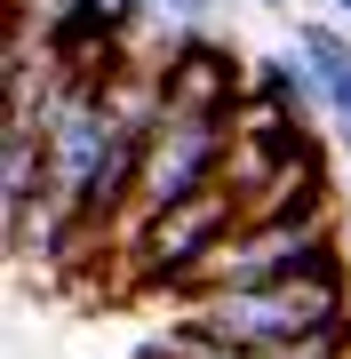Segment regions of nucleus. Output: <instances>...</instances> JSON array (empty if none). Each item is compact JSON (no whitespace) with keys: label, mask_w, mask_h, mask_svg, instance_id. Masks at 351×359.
<instances>
[{"label":"nucleus","mask_w":351,"mask_h":359,"mask_svg":"<svg viewBox=\"0 0 351 359\" xmlns=\"http://www.w3.org/2000/svg\"><path fill=\"white\" fill-rule=\"evenodd\" d=\"M343 216L351 200H312L296 216L240 224L232 240H216L208 256L176 280V295H223V287H280V280H351L343 264Z\"/></svg>","instance_id":"obj_1"},{"label":"nucleus","mask_w":351,"mask_h":359,"mask_svg":"<svg viewBox=\"0 0 351 359\" xmlns=\"http://www.w3.org/2000/svg\"><path fill=\"white\" fill-rule=\"evenodd\" d=\"M176 327H200L216 344L263 351V344H303V335H343L351 327V280H280V287H223L192 295Z\"/></svg>","instance_id":"obj_2"},{"label":"nucleus","mask_w":351,"mask_h":359,"mask_svg":"<svg viewBox=\"0 0 351 359\" xmlns=\"http://www.w3.org/2000/svg\"><path fill=\"white\" fill-rule=\"evenodd\" d=\"M223 152H232V120H160V136L144 144L136 168V208L128 216H160L176 200H200L223 184Z\"/></svg>","instance_id":"obj_3"},{"label":"nucleus","mask_w":351,"mask_h":359,"mask_svg":"<svg viewBox=\"0 0 351 359\" xmlns=\"http://www.w3.org/2000/svg\"><path fill=\"white\" fill-rule=\"evenodd\" d=\"M247 216H240V200L223 192H200V200H176V208H160V216H144L136 231H128V256H136V271L144 280H184V271H192L200 256H208L216 240H232Z\"/></svg>","instance_id":"obj_4"},{"label":"nucleus","mask_w":351,"mask_h":359,"mask_svg":"<svg viewBox=\"0 0 351 359\" xmlns=\"http://www.w3.org/2000/svg\"><path fill=\"white\" fill-rule=\"evenodd\" d=\"M287 48L312 65V80L327 88V120L343 128V120H351V25H343V16H303Z\"/></svg>","instance_id":"obj_5"},{"label":"nucleus","mask_w":351,"mask_h":359,"mask_svg":"<svg viewBox=\"0 0 351 359\" xmlns=\"http://www.w3.org/2000/svg\"><path fill=\"white\" fill-rule=\"evenodd\" d=\"M247 96H263L280 120H303V128H319V120H327V88L312 80V65H303L296 48H287V56H256Z\"/></svg>","instance_id":"obj_6"},{"label":"nucleus","mask_w":351,"mask_h":359,"mask_svg":"<svg viewBox=\"0 0 351 359\" xmlns=\"http://www.w3.org/2000/svg\"><path fill=\"white\" fill-rule=\"evenodd\" d=\"M152 351H160V359H247L240 344H216V335H200V327H168V335H152Z\"/></svg>","instance_id":"obj_7"},{"label":"nucleus","mask_w":351,"mask_h":359,"mask_svg":"<svg viewBox=\"0 0 351 359\" xmlns=\"http://www.w3.org/2000/svg\"><path fill=\"white\" fill-rule=\"evenodd\" d=\"M247 8H272V16H280V8H296V0H247Z\"/></svg>","instance_id":"obj_8"},{"label":"nucleus","mask_w":351,"mask_h":359,"mask_svg":"<svg viewBox=\"0 0 351 359\" xmlns=\"http://www.w3.org/2000/svg\"><path fill=\"white\" fill-rule=\"evenodd\" d=\"M327 16H343V25H351V0H327Z\"/></svg>","instance_id":"obj_9"},{"label":"nucleus","mask_w":351,"mask_h":359,"mask_svg":"<svg viewBox=\"0 0 351 359\" xmlns=\"http://www.w3.org/2000/svg\"><path fill=\"white\" fill-rule=\"evenodd\" d=\"M343 200H351V144H343Z\"/></svg>","instance_id":"obj_10"},{"label":"nucleus","mask_w":351,"mask_h":359,"mask_svg":"<svg viewBox=\"0 0 351 359\" xmlns=\"http://www.w3.org/2000/svg\"><path fill=\"white\" fill-rule=\"evenodd\" d=\"M343 144H351V120H343Z\"/></svg>","instance_id":"obj_11"}]
</instances>
